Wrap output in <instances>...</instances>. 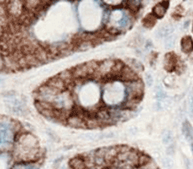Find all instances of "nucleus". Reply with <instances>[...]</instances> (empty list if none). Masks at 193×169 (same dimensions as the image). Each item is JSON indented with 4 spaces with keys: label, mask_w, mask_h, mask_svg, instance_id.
<instances>
[{
    "label": "nucleus",
    "mask_w": 193,
    "mask_h": 169,
    "mask_svg": "<svg viewBox=\"0 0 193 169\" xmlns=\"http://www.w3.org/2000/svg\"><path fill=\"white\" fill-rule=\"evenodd\" d=\"M125 4L0 2V74H17L94 48L127 30Z\"/></svg>",
    "instance_id": "1"
},
{
    "label": "nucleus",
    "mask_w": 193,
    "mask_h": 169,
    "mask_svg": "<svg viewBox=\"0 0 193 169\" xmlns=\"http://www.w3.org/2000/svg\"><path fill=\"white\" fill-rule=\"evenodd\" d=\"M135 69L113 59L75 65L34 89V108L49 121L72 129L118 124L130 118L142 99L144 84Z\"/></svg>",
    "instance_id": "2"
},
{
    "label": "nucleus",
    "mask_w": 193,
    "mask_h": 169,
    "mask_svg": "<svg viewBox=\"0 0 193 169\" xmlns=\"http://www.w3.org/2000/svg\"><path fill=\"white\" fill-rule=\"evenodd\" d=\"M168 5H169V2H162L161 4H158L153 9V15L158 18H161L167 11Z\"/></svg>",
    "instance_id": "3"
},
{
    "label": "nucleus",
    "mask_w": 193,
    "mask_h": 169,
    "mask_svg": "<svg viewBox=\"0 0 193 169\" xmlns=\"http://www.w3.org/2000/svg\"><path fill=\"white\" fill-rule=\"evenodd\" d=\"M181 48L185 53H189L193 50V40L189 36H186L181 40Z\"/></svg>",
    "instance_id": "4"
},
{
    "label": "nucleus",
    "mask_w": 193,
    "mask_h": 169,
    "mask_svg": "<svg viewBox=\"0 0 193 169\" xmlns=\"http://www.w3.org/2000/svg\"><path fill=\"white\" fill-rule=\"evenodd\" d=\"M177 63V58L174 54L169 53L165 56V68L168 71H171L175 68V65Z\"/></svg>",
    "instance_id": "5"
},
{
    "label": "nucleus",
    "mask_w": 193,
    "mask_h": 169,
    "mask_svg": "<svg viewBox=\"0 0 193 169\" xmlns=\"http://www.w3.org/2000/svg\"><path fill=\"white\" fill-rule=\"evenodd\" d=\"M182 131L185 135V137L188 139V140H192L193 138V129L192 125L190 124L189 121H185L183 126H182Z\"/></svg>",
    "instance_id": "6"
},
{
    "label": "nucleus",
    "mask_w": 193,
    "mask_h": 169,
    "mask_svg": "<svg viewBox=\"0 0 193 169\" xmlns=\"http://www.w3.org/2000/svg\"><path fill=\"white\" fill-rule=\"evenodd\" d=\"M155 23V18L153 15H148L146 18L143 19V25L147 27H153Z\"/></svg>",
    "instance_id": "7"
},
{
    "label": "nucleus",
    "mask_w": 193,
    "mask_h": 169,
    "mask_svg": "<svg viewBox=\"0 0 193 169\" xmlns=\"http://www.w3.org/2000/svg\"><path fill=\"white\" fill-rule=\"evenodd\" d=\"M171 140H172V134H171V132H167L166 133V135L164 136V138H163V142L165 143V144H168V143H170L171 142Z\"/></svg>",
    "instance_id": "8"
}]
</instances>
